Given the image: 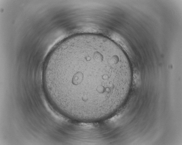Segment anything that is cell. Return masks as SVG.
I'll return each instance as SVG.
<instances>
[{
  "label": "cell",
  "mask_w": 182,
  "mask_h": 145,
  "mask_svg": "<svg viewBox=\"0 0 182 145\" xmlns=\"http://www.w3.org/2000/svg\"><path fill=\"white\" fill-rule=\"evenodd\" d=\"M43 75L52 103L69 119L90 123L115 113L127 96L131 72L126 56L112 40L83 34L54 48Z\"/></svg>",
  "instance_id": "obj_1"
}]
</instances>
